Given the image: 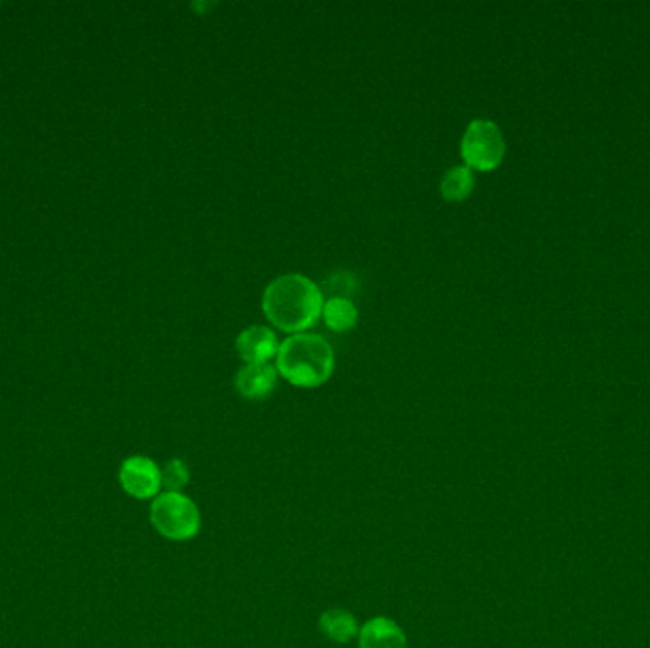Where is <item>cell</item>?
Segmentation results:
<instances>
[{"instance_id":"cell-1","label":"cell","mask_w":650,"mask_h":648,"mask_svg":"<svg viewBox=\"0 0 650 648\" xmlns=\"http://www.w3.org/2000/svg\"><path fill=\"white\" fill-rule=\"evenodd\" d=\"M261 308L274 328L297 336L320 320L323 293L315 280L299 272H287L266 285Z\"/></svg>"},{"instance_id":"cell-2","label":"cell","mask_w":650,"mask_h":648,"mask_svg":"<svg viewBox=\"0 0 650 648\" xmlns=\"http://www.w3.org/2000/svg\"><path fill=\"white\" fill-rule=\"evenodd\" d=\"M276 370L282 378L297 388H320L335 370V352L322 336L297 333L280 342Z\"/></svg>"},{"instance_id":"cell-3","label":"cell","mask_w":650,"mask_h":648,"mask_svg":"<svg viewBox=\"0 0 650 648\" xmlns=\"http://www.w3.org/2000/svg\"><path fill=\"white\" fill-rule=\"evenodd\" d=\"M149 518L150 525L166 541L189 542L201 535V508L185 492H160L150 502Z\"/></svg>"},{"instance_id":"cell-4","label":"cell","mask_w":650,"mask_h":648,"mask_svg":"<svg viewBox=\"0 0 650 648\" xmlns=\"http://www.w3.org/2000/svg\"><path fill=\"white\" fill-rule=\"evenodd\" d=\"M460 157L470 170H497L506 157V139L499 124L489 118H474L460 139Z\"/></svg>"},{"instance_id":"cell-5","label":"cell","mask_w":650,"mask_h":648,"mask_svg":"<svg viewBox=\"0 0 650 648\" xmlns=\"http://www.w3.org/2000/svg\"><path fill=\"white\" fill-rule=\"evenodd\" d=\"M118 484L122 491L128 494L129 499L152 500L157 499L162 487V468L152 458L144 455L128 456L121 464L118 470Z\"/></svg>"},{"instance_id":"cell-6","label":"cell","mask_w":650,"mask_h":648,"mask_svg":"<svg viewBox=\"0 0 650 648\" xmlns=\"http://www.w3.org/2000/svg\"><path fill=\"white\" fill-rule=\"evenodd\" d=\"M280 341L276 331L266 326H250L237 337L238 356L243 364H269L278 354Z\"/></svg>"},{"instance_id":"cell-7","label":"cell","mask_w":650,"mask_h":648,"mask_svg":"<svg viewBox=\"0 0 650 648\" xmlns=\"http://www.w3.org/2000/svg\"><path fill=\"white\" fill-rule=\"evenodd\" d=\"M278 386V370L271 364H243L235 377V388L243 399L261 401Z\"/></svg>"},{"instance_id":"cell-8","label":"cell","mask_w":650,"mask_h":648,"mask_svg":"<svg viewBox=\"0 0 650 648\" xmlns=\"http://www.w3.org/2000/svg\"><path fill=\"white\" fill-rule=\"evenodd\" d=\"M360 648H408V635L398 622L388 616H373L357 634Z\"/></svg>"},{"instance_id":"cell-9","label":"cell","mask_w":650,"mask_h":648,"mask_svg":"<svg viewBox=\"0 0 650 648\" xmlns=\"http://www.w3.org/2000/svg\"><path fill=\"white\" fill-rule=\"evenodd\" d=\"M318 627H320L323 637H328L329 641L337 643V645H349V643L357 639L362 626L357 624L356 616L351 611L329 609L320 616Z\"/></svg>"},{"instance_id":"cell-10","label":"cell","mask_w":650,"mask_h":648,"mask_svg":"<svg viewBox=\"0 0 650 648\" xmlns=\"http://www.w3.org/2000/svg\"><path fill=\"white\" fill-rule=\"evenodd\" d=\"M357 316H360V312H357L356 305L346 297L337 295V297H329L328 300H323V321L335 333H344V331L356 328Z\"/></svg>"},{"instance_id":"cell-11","label":"cell","mask_w":650,"mask_h":648,"mask_svg":"<svg viewBox=\"0 0 650 648\" xmlns=\"http://www.w3.org/2000/svg\"><path fill=\"white\" fill-rule=\"evenodd\" d=\"M474 189L476 175L466 164L453 166L451 170L445 171L440 183V193L447 202H465L466 198H470Z\"/></svg>"},{"instance_id":"cell-12","label":"cell","mask_w":650,"mask_h":648,"mask_svg":"<svg viewBox=\"0 0 650 648\" xmlns=\"http://www.w3.org/2000/svg\"><path fill=\"white\" fill-rule=\"evenodd\" d=\"M191 481V470L185 461L172 458L162 466V487L164 491L183 492Z\"/></svg>"}]
</instances>
